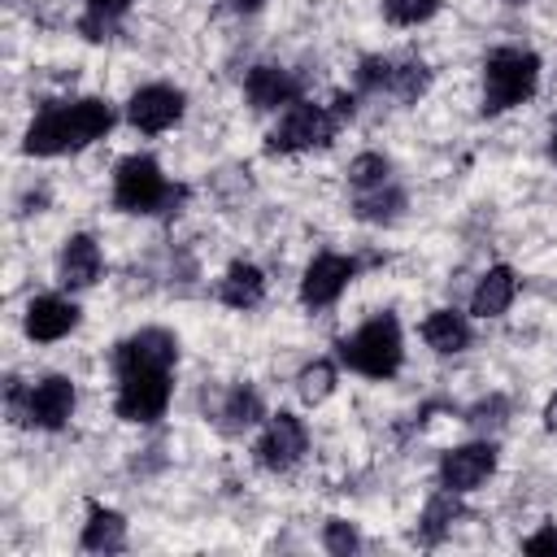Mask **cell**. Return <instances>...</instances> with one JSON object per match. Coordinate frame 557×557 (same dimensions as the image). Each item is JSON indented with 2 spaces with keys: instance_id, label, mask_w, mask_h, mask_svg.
Segmentation results:
<instances>
[{
  "instance_id": "16",
  "label": "cell",
  "mask_w": 557,
  "mask_h": 557,
  "mask_svg": "<svg viewBox=\"0 0 557 557\" xmlns=\"http://www.w3.org/2000/svg\"><path fill=\"white\" fill-rule=\"evenodd\" d=\"M244 91H248L252 109H278V104H287L296 96V83L278 65H257V70H248Z\"/></svg>"
},
{
  "instance_id": "25",
  "label": "cell",
  "mask_w": 557,
  "mask_h": 557,
  "mask_svg": "<svg viewBox=\"0 0 557 557\" xmlns=\"http://www.w3.org/2000/svg\"><path fill=\"white\" fill-rule=\"evenodd\" d=\"M348 183L357 191H370V187H383L387 183V161L379 152H361L352 165H348Z\"/></svg>"
},
{
  "instance_id": "28",
  "label": "cell",
  "mask_w": 557,
  "mask_h": 557,
  "mask_svg": "<svg viewBox=\"0 0 557 557\" xmlns=\"http://www.w3.org/2000/svg\"><path fill=\"white\" fill-rule=\"evenodd\" d=\"M392 87H396V96L400 100H413V96H422L426 91V65H396L392 70Z\"/></svg>"
},
{
  "instance_id": "31",
  "label": "cell",
  "mask_w": 557,
  "mask_h": 557,
  "mask_svg": "<svg viewBox=\"0 0 557 557\" xmlns=\"http://www.w3.org/2000/svg\"><path fill=\"white\" fill-rule=\"evenodd\" d=\"M522 548H527V553H557V527H544V531L531 535Z\"/></svg>"
},
{
  "instance_id": "20",
  "label": "cell",
  "mask_w": 557,
  "mask_h": 557,
  "mask_svg": "<svg viewBox=\"0 0 557 557\" xmlns=\"http://www.w3.org/2000/svg\"><path fill=\"white\" fill-rule=\"evenodd\" d=\"M122 544H126V522H122V513L91 505V518H87V527H83V548H91V553H117Z\"/></svg>"
},
{
  "instance_id": "1",
  "label": "cell",
  "mask_w": 557,
  "mask_h": 557,
  "mask_svg": "<svg viewBox=\"0 0 557 557\" xmlns=\"http://www.w3.org/2000/svg\"><path fill=\"white\" fill-rule=\"evenodd\" d=\"M339 357H344L357 374H366V379H392V374L400 370V357H405L396 318H392V313L370 318L357 335H348V339L339 344Z\"/></svg>"
},
{
  "instance_id": "9",
  "label": "cell",
  "mask_w": 557,
  "mask_h": 557,
  "mask_svg": "<svg viewBox=\"0 0 557 557\" xmlns=\"http://www.w3.org/2000/svg\"><path fill=\"white\" fill-rule=\"evenodd\" d=\"M70 413H74V383L65 374H48L44 383H35L26 392V422L57 431L70 422Z\"/></svg>"
},
{
  "instance_id": "5",
  "label": "cell",
  "mask_w": 557,
  "mask_h": 557,
  "mask_svg": "<svg viewBox=\"0 0 557 557\" xmlns=\"http://www.w3.org/2000/svg\"><path fill=\"white\" fill-rule=\"evenodd\" d=\"M335 113H326L322 104H292L278 126L270 131V148L274 152H305V148H318L335 135Z\"/></svg>"
},
{
  "instance_id": "30",
  "label": "cell",
  "mask_w": 557,
  "mask_h": 557,
  "mask_svg": "<svg viewBox=\"0 0 557 557\" xmlns=\"http://www.w3.org/2000/svg\"><path fill=\"white\" fill-rule=\"evenodd\" d=\"M322 540H326V548H331V553H339V557H344V553H352V548L361 544V540H357V531H352L348 522H339V518H335V522H326V535H322Z\"/></svg>"
},
{
  "instance_id": "34",
  "label": "cell",
  "mask_w": 557,
  "mask_h": 557,
  "mask_svg": "<svg viewBox=\"0 0 557 557\" xmlns=\"http://www.w3.org/2000/svg\"><path fill=\"white\" fill-rule=\"evenodd\" d=\"M548 148H553V161H557V131H553V144Z\"/></svg>"
},
{
  "instance_id": "18",
  "label": "cell",
  "mask_w": 557,
  "mask_h": 557,
  "mask_svg": "<svg viewBox=\"0 0 557 557\" xmlns=\"http://www.w3.org/2000/svg\"><path fill=\"white\" fill-rule=\"evenodd\" d=\"M218 296H222V305H231V309H252V305H261V296H265V278H261L257 265L235 261V265L226 270V278L218 283Z\"/></svg>"
},
{
  "instance_id": "26",
  "label": "cell",
  "mask_w": 557,
  "mask_h": 557,
  "mask_svg": "<svg viewBox=\"0 0 557 557\" xmlns=\"http://www.w3.org/2000/svg\"><path fill=\"white\" fill-rule=\"evenodd\" d=\"M400 205H405V196H400L396 187H387V183H383V187H370V191H361V200H357V213L379 222V218H392Z\"/></svg>"
},
{
  "instance_id": "14",
  "label": "cell",
  "mask_w": 557,
  "mask_h": 557,
  "mask_svg": "<svg viewBox=\"0 0 557 557\" xmlns=\"http://www.w3.org/2000/svg\"><path fill=\"white\" fill-rule=\"evenodd\" d=\"M65 148H74V144H70L65 104H48V109L30 122V131H26V152H30V157H52V152H65Z\"/></svg>"
},
{
  "instance_id": "8",
  "label": "cell",
  "mask_w": 557,
  "mask_h": 557,
  "mask_svg": "<svg viewBox=\"0 0 557 557\" xmlns=\"http://www.w3.org/2000/svg\"><path fill=\"white\" fill-rule=\"evenodd\" d=\"M126 117H131L135 131L157 135V131H165V126H174L183 117V91L178 87H165V83H148V87H139L131 96Z\"/></svg>"
},
{
  "instance_id": "12",
  "label": "cell",
  "mask_w": 557,
  "mask_h": 557,
  "mask_svg": "<svg viewBox=\"0 0 557 557\" xmlns=\"http://www.w3.org/2000/svg\"><path fill=\"white\" fill-rule=\"evenodd\" d=\"M74 326H78V309L70 300H61V296H35L26 305V335L30 339L52 344V339L70 335Z\"/></svg>"
},
{
  "instance_id": "6",
  "label": "cell",
  "mask_w": 557,
  "mask_h": 557,
  "mask_svg": "<svg viewBox=\"0 0 557 557\" xmlns=\"http://www.w3.org/2000/svg\"><path fill=\"white\" fill-rule=\"evenodd\" d=\"M174 357H178V339L161 326H148V331H135L131 339L117 344L113 366H117V374H126V370H170Z\"/></svg>"
},
{
  "instance_id": "35",
  "label": "cell",
  "mask_w": 557,
  "mask_h": 557,
  "mask_svg": "<svg viewBox=\"0 0 557 557\" xmlns=\"http://www.w3.org/2000/svg\"><path fill=\"white\" fill-rule=\"evenodd\" d=\"M509 4H522V0H509Z\"/></svg>"
},
{
  "instance_id": "21",
  "label": "cell",
  "mask_w": 557,
  "mask_h": 557,
  "mask_svg": "<svg viewBox=\"0 0 557 557\" xmlns=\"http://www.w3.org/2000/svg\"><path fill=\"white\" fill-rule=\"evenodd\" d=\"M461 513V505H457V492H435L431 500H426V509H422V527H418V535L426 540V544H435L448 527H453V518Z\"/></svg>"
},
{
  "instance_id": "32",
  "label": "cell",
  "mask_w": 557,
  "mask_h": 557,
  "mask_svg": "<svg viewBox=\"0 0 557 557\" xmlns=\"http://www.w3.org/2000/svg\"><path fill=\"white\" fill-rule=\"evenodd\" d=\"M544 426H548V431H557V396L544 405Z\"/></svg>"
},
{
  "instance_id": "13",
  "label": "cell",
  "mask_w": 557,
  "mask_h": 557,
  "mask_svg": "<svg viewBox=\"0 0 557 557\" xmlns=\"http://www.w3.org/2000/svg\"><path fill=\"white\" fill-rule=\"evenodd\" d=\"M100 248L91 235H70L61 248V283L65 287H91L100 278Z\"/></svg>"
},
{
  "instance_id": "22",
  "label": "cell",
  "mask_w": 557,
  "mask_h": 557,
  "mask_svg": "<svg viewBox=\"0 0 557 557\" xmlns=\"http://www.w3.org/2000/svg\"><path fill=\"white\" fill-rule=\"evenodd\" d=\"M296 392H300L309 405L326 400V396L335 392V366H331V361H313V366H305L300 379H296Z\"/></svg>"
},
{
  "instance_id": "29",
  "label": "cell",
  "mask_w": 557,
  "mask_h": 557,
  "mask_svg": "<svg viewBox=\"0 0 557 557\" xmlns=\"http://www.w3.org/2000/svg\"><path fill=\"white\" fill-rule=\"evenodd\" d=\"M392 61H383V57H366L361 61V70H357V83L366 87V91H379V87H392Z\"/></svg>"
},
{
  "instance_id": "19",
  "label": "cell",
  "mask_w": 557,
  "mask_h": 557,
  "mask_svg": "<svg viewBox=\"0 0 557 557\" xmlns=\"http://www.w3.org/2000/svg\"><path fill=\"white\" fill-rule=\"evenodd\" d=\"M422 339L435 348V352H461L470 344V322L453 309H435L426 322H422Z\"/></svg>"
},
{
  "instance_id": "2",
  "label": "cell",
  "mask_w": 557,
  "mask_h": 557,
  "mask_svg": "<svg viewBox=\"0 0 557 557\" xmlns=\"http://www.w3.org/2000/svg\"><path fill=\"white\" fill-rule=\"evenodd\" d=\"M535 83H540V61L522 48H500L483 65V109L487 113L513 109L535 91Z\"/></svg>"
},
{
  "instance_id": "7",
  "label": "cell",
  "mask_w": 557,
  "mask_h": 557,
  "mask_svg": "<svg viewBox=\"0 0 557 557\" xmlns=\"http://www.w3.org/2000/svg\"><path fill=\"white\" fill-rule=\"evenodd\" d=\"M305 444H309L305 422L296 413H274L252 453H257V466H265V470H292L300 461Z\"/></svg>"
},
{
  "instance_id": "4",
  "label": "cell",
  "mask_w": 557,
  "mask_h": 557,
  "mask_svg": "<svg viewBox=\"0 0 557 557\" xmlns=\"http://www.w3.org/2000/svg\"><path fill=\"white\" fill-rule=\"evenodd\" d=\"M117 418L122 422H157L170 405V370H126L117 374Z\"/></svg>"
},
{
  "instance_id": "23",
  "label": "cell",
  "mask_w": 557,
  "mask_h": 557,
  "mask_svg": "<svg viewBox=\"0 0 557 557\" xmlns=\"http://www.w3.org/2000/svg\"><path fill=\"white\" fill-rule=\"evenodd\" d=\"M222 418H226V431L252 426V422L261 418V396H257L252 387H235L231 400H226V409H222Z\"/></svg>"
},
{
  "instance_id": "11",
  "label": "cell",
  "mask_w": 557,
  "mask_h": 557,
  "mask_svg": "<svg viewBox=\"0 0 557 557\" xmlns=\"http://www.w3.org/2000/svg\"><path fill=\"white\" fill-rule=\"evenodd\" d=\"M352 261L348 257H339V252H322V257H313L309 261V270H305V278H300V300L305 305H331L344 287H348V278H352Z\"/></svg>"
},
{
  "instance_id": "27",
  "label": "cell",
  "mask_w": 557,
  "mask_h": 557,
  "mask_svg": "<svg viewBox=\"0 0 557 557\" xmlns=\"http://www.w3.org/2000/svg\"><path fill=\"white\" fill-rule=\"evenodd\" d=\"M435 9H440V0H383L387 22H396V26H418V22H426Z\"/></svg>"
},
{
  "instance_id": "15",
  "label": "cell",
  "mask_w": 557,
  "mask_h": 557,
  "mask_svg": "<svg viewBox=\"0 0 557 557\" xmlns=\"http://www.w3.org/2000/svg\"><path fill=\"white\" fill-rule=\"evenodd\" d=\"M513 292H518V278L509 265H492L479 283H474V296H470V313L479 318H496L513 305Z\"/></svg>"
},
{
  "instance_id": "17",
  "label": "cell",
  "mask_w": 557,
  "mask_h": 557,
  "mask_svg": "<svg viewBox=\"0 0 557 557\" xmlns=\"http://www.w3.org/2000/svg\"><path fill=\"white\" fill-rule=\"evenodd\" d=\"M65 117H70V144H74V148L100 139V135L113 126V109H109L104 100H96V96L65 104Z\"/></svg>"
},
{
  "instance_id": "3",
  "label": "cell",
  "mask_w": 557,
  "mask_h": 557,
  "mask_svg": "<svg viewBox=\"0 0 557 557\" xmlns=\"http://www.w3.org/2000/svg\"><path fill=\"white\" fill-rule=\"evenodd\" d=\"M183 196V187H170L161 178V165L152 157H126L117 161L113 174V200L126 213H157L161 205H174Z\"/></svg>"
},
{
  "instance_id": "33",
  "label": "cell",
  "mask_w": 557,
  "mask_h": 557,
  "mask_svg": "<svg viewBox=\"0 0 557 557\" xmlns=\"http://www.w3.org/2000/svg\"><path fill=\"white\" fill-rule=\"evenodd\" d=\"M235 9H244V13H252V9H261V0H231Z\"/></svg>"
},
{
  "instance_id": "24",
  "label": "cell",
  "mask_w": 557,
  "mask_h": 557,
  "mask_svg": "<svg viewBox=\"0 0 557 557\" xmlns=\"http://www.w3.org/2000/svg\"><path fill=\"white\" fill-rule=\"evenodd\" d=\"M131 9V0H87V17H83V35L87 39H104V30Z\"/></svg>"
},
{
  "instance_id": "10",
  "label": "cell",
  "mask_w": 557,
  "mask_h": 557,
  "mask_svg": "<svg viewBox=\"0 0 557 557\" xmlns=\"http://www.w3.org/2000/svg\"><path fill=\"white\" fill-rule=\"evenodd\" d=\"M492 470H496V448H492V444H461V448L444 453V461H440V483H444L448 492H470V487H479Z\"/></svg>"
}]
</instances>
